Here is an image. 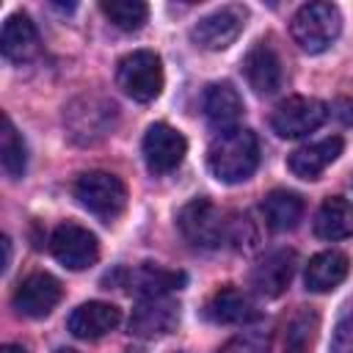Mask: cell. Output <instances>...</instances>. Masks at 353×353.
I'll return each instance as SVG.
<instances>
[{
    "label": "cell",
    "instance_id": "1",
    "mask_svg": "<svg viewBox=\"0 0 353 353\" xmlns=\"http://www.w3.org/2000/svg\"><path fill=\"white\" fill-rule=\"evenodd\" d=\"M259 165V141L248 127L218 132L207 146V168L218 182H245Z\"/></svg>",
    "mask_w": 353,
    "mask_h": 353
},
{
    "label": "cell",
    "instance_id": "2",
    "mask_svg": "<svg viewBox=\"0 0 353 353\" xmlns=\"http://www.w3.org/2000/svg\"><path fill=\"white\" fill-rule=\"evenodd\" d=\"M342 30V14L334 3H306L301 6L295 14H292V22H290V33L295 39V44L303 50V52H323L328 50L336 36Z\"/></svg>",
    "mask_w": 353,
    "mask_h": 353
},
{
    "label": "cell",
    "instance_id": "3",
    "mask_svg": "<svg viewBox=\"0 0 353 353\" xmlns=\"http://www.w3.org/2000/svg\"><path fill=\"white\" fill-rule=\"evenodd\" d=\"M116 85L135 102H152L163 91V61L152 50H132L116 63Z\"/></svg>",
    "mask_w": 353,
    "mask_h": 353
},
{
    "label": "cell",
    "instance_id": "4",
    "mask_svg": "<svg viewBox=\"0 0 353 353\" xmlns=\"http://www.w3.org/2000/svg\"><path fill=\"white\" fill-rule=\"evenodd\" d=\"M74 199L97 218L116 221L127 207V188L116 174L85 171L74 179Z\"/></svg>",
    "mask_w": 353,
    "mask_h": 353
},
{
    "label": "cell",
    "instance_id": "5",
    "mask_svg": "<svg viewBox=\"0 0 353 353\" xmlns=\"http://www.w3.org/2000/svg\"><path fill=\"white\" fill-rule=\"evenodd\" d=\"M176 226H179L182 237L199 248H218L229 234V221L204 196L188 201L176 212Z\"/></svg>",
    "mask_w": 353,
    "mask_h": 353
},
{
    "label": "cell",
    "instance_id": "6",
    "mask_svg": "<svg viewBox=\"0 0 353 353\" xmlns=\"http://www.w3.org/2000/svg\"><path fill=\"white\" fill-rule=\"evenodd\" d=\"M328 119V105L314 97H290L270 113V127L281 138H303Z\"/></svg>",
    "mask_w": 353,
    "mask_h": 353
},
{
    "label": "cell",
    "instance_id": "7",
    "mask_svg": "<svg viewBox=\"0 0 353 353\" xmlns=\"http://www.w3.org/2000/svg\"><path fill=\"white\" fill-rule=\"evenodd\" d=\"M50 251L69 270H85L99 259L97 234L80 223H72V221L55 226V232L50 237Z\"/></svg>",
    "mask_w": 353,
    "mask_h": 353
},
{
    "label": "cell",
    "instance_id": "8",
    "mask_svg": "<svg viewBox=\"0 0 353 353\" xmlns=\"http://www.w3.org/2000/svg\"><path fill=\"white\" fill-rule=\"evenodd\" d=\"M248 11L243 6H223L207 17H201L193 28H190V39L193 44H199L201 50H226L245 28Z\"/></svg>",
    "mask_w": 353,
    "mask_h": 353
},
{
    "label": "cell",
    "instance_id": "9",
    "mask_svg": "<svg viewBox=\"0 0 353 353\" xmlns=\"http://www.w3.org/2000/svg\"><path fill=\"white\" fill-rule=\"evenodd\" d=\"M188 154V141L179 130H174L165 121H157L143 135V160L152 174H168L174 171Z\"/></svg>",
    "mask_w": 353,
    "mask_h": 353
},
{
    "label": "cell",
    "instance_id": "10",
    "mask_svg": "<svg viewBox=\"0 0 353 353\" xmlns=\"http://www.w3.org/2000/svg\"><path fill=\"white\" fill-rule=\"evenodd\" d=\"M113 116H116L113 102L99 99V97H83L66 110L69 135L80 143H94L110 130Z\"/></svg>",
    "mask_w": 353,
    "mask_h": 353
},
{
    "label": "cell",
    "instance_id": "11",
    "mask_svg": "<svg viewBox=\"0 0 353 353\" xmlns=\"http://www.w3.org/2000/svg\"><path fill=\"white\" fill-rule=\"evenodd\" d=\"M179 325V306L168 295L157 298H141L130 314V334L141 339H157Z\"/></svg>",
    "mask_w": 353,
    "mask_h": 353
},
{
    "label": "cell",
    "instance_id": "12",
    "mask_svg": "<svg viewBox=\"0 0 353 353\" xmlns=\"http://www.w3.org/2000/svg\"><path fill=\"white\" fill-rule=\"evenodd\" d=\"M61 295H63L61 281L55 276L44 273V270H39V273H30L19 281V287L14 290L11 303L25 317H47L58 306Z\"/></svg>",
    "mask_w": 353,
    "mask_h": 353
},
{
    "label": "cell",
    "instance_id": "13",
    "mask_svg": "<svg viewBox=\"0 0 353 353\" xmlns=\"http://www.w3.org/2000/svg\"><path fill=\"white\" fill-rule=\"evenodd\" d=\"M295 265H298L295 251L276 248V251L265 254L254 265V270H251V287L259 295H265V298H279L290 287V281L295 276Z\"/></svg>",
    "mask_w": 353,
    "mask_h": 353
},
{
    "label": "cell",
    "instance_id": "14",
    "mask_svg": "<svg viewBox=\"0 0 353 353\" xmlns=\"http://www.w3.org/2000/svg\"><path fill=\"white\" fill-rule=\"evenodd\" d=\"M243 74L248 80V85L256 94H276L284 83V69H281V58L279 52L268 44V41H256L245 58H243Z\"/></svg>",
    "mask_w": 353,
    "mask_h": 353
},
{
    "label": "cell",
    "instance_id": "15",
    "mask_svg": "<svg viewBox=\"0 0 353 353\" xmlns=\"http://www.w3.org/2000/svg\"><path fill=\"white\" fill-rule=\"evenodd\" d=\"M201 108H204V116H207L210 127H215L218 132L237 127V121H240V116H243V99H240L237 88H234L229 80L210 83V85L204 88Z\"/></svg>",
    "mask_w": 353,
    "mask_h": 353
},
{
    "label": "cell",
    "instance_id": "16",
    "mask_svg": "<svg viewBox=\"0 0 353 353\" xmlns=\"http://www.w3.org/2000/svg\"><path fill=\"white\" fill-rule=\"evenodd\" d=\"M121 323V309L105 301H88L83 306H77L66 325L77 339H99L105 334H110L116 325Z\"/></svg>",
    "mask_w": 353,
    "mask_h": 353
},
{
    "label": "cell",
    "instance_id": "17",
    "mask_svg": "<svg viewBox=\"0 0 353 353\" xmlns=\"http://www.w3.org/2000/svg\"><path fill=\"white\" fill-rule=\"evenodd\" d=\"M204 314L212 323H223V325H243L259 317L256 303L251 301V295H245L237 287H221L212 292V298L204 306Z\"/></svg>",
    "mask_w": 353,
    "mask_h": 353
},
{
    "label": "cell",
    "instance_id": "18",
    "mask_svg": "<svg viewBox=\"0 0 353 353\" xmlns=\"http://www.w3.org/2000/svg\"><path fill=\"white\" fill-rule=\"evenodd\" d=\"M124 276H127L124 287H130L141 298L168 295L174 290H182L185 281H188V276L182 270H168V268H160V265H152V262H143L135 270H127Z\"/></svg>",
    "mask_w": 353,
    "mask_h": 353
},
{
    "label": "cell",
    "instance_id": "19",
    "mask_svg": "<svg viewBox=\"0 0 353 353\" xmlns=\"http://www.w3.org/2000/svg\"><path fill=\"white\" fill-rule=\"evenodd\" d=\"M339 154H342V138L339 135H331V138H323L317 143H309V146L295 149L290 154L287 165H290V171L298 179H317Z\"/></svg>",
    "mask_w": 353,
    "mask_h": 353
},
{
    "label": "cell",
    "instance_id": "20",
    "mask_svg": "<svg viewBox=\"0 0 353 353\" xmlns=\"http://www.w3.org/2000/svg\"><path fill=\"white\" fill-rule=\"evenodd\" d=\"M0 50L14 63H25L39 52V33H36V28H33L28 14H11L3 22Z\"/></svg>",
    "mask_w": 353,
    "mask_h": 353
},
{
    "label": "cell",
    "instance_id": "21",
    "mask_svg": "<svg viewBox=\"0 0 353 353\" xmlns=\"http://www.w3.org/2000/svg\"><path fill=\"white\" fill-rule=\"evenodd\" d=\"M350 270V259L342 251H320L309 259L306 270H303V284L309 292H328L336 284L345 281Z\"/></svg>",
    "mask_w": 353,
    "mask_h": 353
},
{
    "label": "cell",
    "instance_id": "22",
    "mask_svg": "<svg viewBox=\"0 0 353 353\" xmlns=\"http://www.w3.org/2000/svg\"><path fill=\"white\" fill-rule=\"evenodd\" d=\"M314 234L320 240L353 237V204L342 196H328L314 215Z\"/></svg>",
    "mask_w": 353,
    "mask_h": 353
},
{
    "label": "cell",
    "instance_id": "23",
    "mask_svg": "<svg viewBox=\"0 0 353 353\" xmlns=\"http://www.w3.org/2000/svg\"><path fill=\"white\" fill-rule=\"evenodd\" d=\"M262 215L268 229L273 232H290L303 218V199L292 190H270L262 199Z\"/></svg>",
    "mask_w": 353,
    "mask_h": 353
},
{
    "label": "cell",
    "instance_id": "24",
    "mask_svg": "<svg viewBox=\"0 0 353 353\" xmlns=\"http://www.w3.org/2000/svg\"><path fill=\"white\" fill-rule=\"evenodd\" d=\"M0 163H3V171L11 179L25 176L28 149H25V141H22V135L17 132V127L8 116H3V127H0Z\"/></svg>",
    "mask_w": 353,
    "mask_h": 353
},
{
    "label": "cell",
    "instance_id": "25",
    "mask_svg": "<svg viewBox=\"0 0 353 353\" xmlns=\"http://www.w3.org/2000/svg\"><path fill=\"white\" fill-rule=\"evenodd\" d=\"M99 8L119 30H127V33L141 30L143 22L149 19V6L141 0H102Z\"/></svg>",
    "mask_w": 353,
    "mask_h": 353
},
{
    "label": "cell",
    "instance_id": "26",
    "mask_svg": "<svg viewBox=\"0 0 353 353\" xmlns=\"http://www.w3.org/2000/svg\"><path fill=\"white\" fill-rule=\"evenodd\" d=\"M317 325H320V317L312 309L295 312L284 328V347L290 353H306L317 336Z\"/></svg>",
    "mask_w": 353,
    "mask_h": 353
},
{
    "label": "cell",
    "instance_id": "27",
    "mask_svg": "<svg viewBox=\"0 0 353 353\" xmlns=\"http://www.w3.org/2000/svg\"><path fill=\"white\" fill-rule=\"evenodd\" d=\"M218 353H270V336L265 331H243L223 342Z\"/></svg>",
    "mask_w": 353,
    "mask_h": 353
},
{
    "label": "cell",
    "instance_id": "28",
    "mask_svg": "<svg viewBox=\"0 0 353 353\" xmlns=\"http://www.w3.org/2000/svg\"><path fill=\"white\" fill-rule=\"evenodd\" d=\"M331 353H353V317H347L336 325Z\"/></svg>",
    "mask_w": 353,
    "mask_h": 353
},
{
    "label": "cell",
    "instance_id": "29",
    "mask_svg": "<svg viewBox=\"0 0 353 353\" xmlns=\"http://www.w3.org/2000/svg\"><path fill=\"white\" fill-rule=\"evenodd\" d=\"M336 116H339L345 124H353V91L336 99Z\"/></svg>",
    "mask_w": 353,
    "mask_h": 353
},
{
    "label": "cell",
    "instance_id": "30",
    "mask_svg": "<svg viewBox=\"0 0 353 353\" xmlns=\"http://www.w3.org/2000/svg\"><path fill=\"white\" fill-rule=\"evenodd\" d=\"M0 245H3V265H0V270H6V268H8V262H11V240H8V237H3V240H0Z\"/></svg>",
    "mask_w": 353,
    "mask_h": 353
},
{
    "label": "cell",
    "instance_id": "31",
    "mask_svg": "<svg viewBox=\"0 0 353 353\" xmlns=\"http://www.w3.org/2000/svg\"><path fill=\"white\" fill-rule=\"evenodd\" d=\"M0 353H28L22 345H3V350Z\"/></svg>",
    "mask_w": 353,
    "mask_h": 353
},
{
    "label": "cell",
    "instance_id": "32",
    "mask_svg": "<svg viewBox=\"0 0 353 353\" xmlns=\"http://www.w3.org/2000/svg\"><path fill=\"white\" fill-rule=\"evenodd\" d=\"M58 353H77V350H72V347H61Z\"/></svg>",
    "mask_w": 353,
    "mask_h": 353
}]
</instances>
